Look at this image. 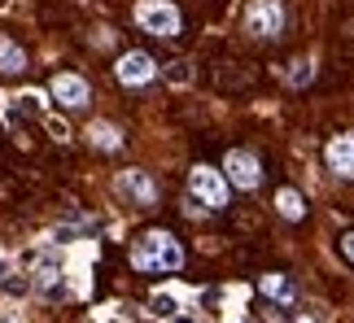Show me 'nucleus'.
<instances>
[{"label":"nucleus","instance_id":"8","mask_svg":"<svg viewBox=\"0 0 354 323\" xmlns=\"http://www.w3.org/2000/svg\"><path fill=\"white\" fill-rule=\"evenodd\" d=\"M114 188H118V193L127 197V201H136L140 210L158 201V184H153V175H149V170H122Z\"/></svg>","mask_w":354,"mask_h":323},{"label":"nucleus","instance_id":"11","mask_svg":"<svg viewBox=\"0 0 354 323\" xmlns=\"http://www.w3.org/2000/svg\"><path fill=\"white\" fill-rule=\"evenodd\" d=\"M276 210H280V219L302 223L306 219V197L297 193V188H280V193H276Z\"/></svg>","mask_w":354,"mask_h":323},{"label":"nucleus","instance_id":"3","mask_svg":"<svg viewBox=\"0 0 354 323\" xmlns=\"http://www.w3.org/2000/svg\"><path fill=\"white\" fill-rule=\"evenodd\" d=\"M136 26L158 39H175L180 35V9L171 0H140L136 5Z\"/></svg>","mask_w":354,"mask_h":323},{"label":"nucleus","instance_id":"14","mask_svg":"<svg viewBox=\"0 0 354 323\" xmlns=\"http://www.w3.org/2000/svg\"><path fill=\"white\" fill-rule=\"evenodd\" d=\"M310 79H315V66H310V61H293V70H289V88H306Z\"/></svg>","mask_w":354,"mask_h":323},{"label":"nucleus","instance_id":"2","mask_svg":"<svg viewBox=\"0 0 354 323\" xmlns=\"http://www.w3.org/2000/svg\"><path fill=\"white\" fill-rule=\"evenodd\" d=\"M188 193H193L197 206H206V210H223L232 188H227L223 170H214V166H206V162H197V166L188 170Z\"/></svg>","mask_w":354,"mask_h":323},{"label":"nucleus","instance_id":"1","mask_svg":"<svg viewBox=\"0 0 354 323\" xmlns=\"http://www.w3.org/2000/svg\"><path fill=\"white\" fill-rule=\"evenodd\" d=\"M131 266L140 275H167V271H180L184 266V249H180V240H175L171 232H145V236H136V245H131Z\"/></svg>","mask_w":354,"mask_h":323},{"label":"nucleus","instance_id":"10","mask_svg":"<svg viewBox=\"0 0 354 323\" xmlns=\"http://www.w3.org/2000/svg\"><path fill=\"white\" fill-rule=\"evenodd\" d=\"M258 293L271 302H280V306H293L297 302V284H293V275H284V271H271L258 280Z\"/></svg>","mask_w":354,"mask_h":323},{"label":"nucleus","instance_id":"5","mask_svg":"<svg viewBox=\"0 0 354 323\" xmlns=\"http://www.w3.org/2000/svg\"><path fill=\"white\" fill-rule=\"evenodd\" d=\"M245 26L258 39H280L284 35V5L280 0H254L250 13H245Z\"/></svg>","mask_w":354,"mask_h":323},{"label":"nucleus","instance_id":"6","mask_svg":"<svg viewBox=\"0 0 354 323\" xmlns=\"http://www.w3.org/2000/svg\"><path fill=\"white\" fill-rule=\"evenodd\" d=\"M114 75H118L122 88H145V84H153V79H158V61L149 57V52L131 48V52H122V57H118Z\"/></svg>","mask_w":354,"mask_h":323},{"label":"nucleus","instance_id":"13","mask_svg":"<svg viewBox=\"0 0 354 323\" xmlns=\"http://www.w3.org/2000/svg\"><path fill=\"white\" fill-rule=\"evenodd\" d=\"M88 140L97 144V149H105V153H118L122 149V131L114 123H92L88 127Z\"/></svg>","mask_w":354,"mask_h":323},{"label":"nucleus","instance_id":"7","mask_svg":"<svg viewBox=\"0 0 354 323\" xmlns=\"http://www.w3.org/2000/svg\"><path fill=\"white\" fill-rule=\"evenodd\" d=\"M48 97L62 105V110H84V105L92 101V88H88V79L84 75H53L48 79Z\"/></svg>","mask_w":354,"mask_h":323},{"label":"nucleus","instance_id":"9","mask_svg":"<svg viewBox=\"0 0 354 323\" xmlns=\"http://www.w3.org/2000/svg\"><path fill=\"white\" fill-rule=\"evenodd\" d=\"M324 157H328V170H333V175L354 179V131H346V136H333L328 149H324Z\"/></svg>","mask_w":354,"mask_h":323},{"label":"nucleus","instance_id":"15","mask_svg":"<svg viewBox=\"0 0 354 323\" xmlns=\"http://www.w3.org/2000/svg\"><path fill=\"white\" fill-rule=\"evenodd\" d=\"M149 311H153L158 319H171V315H175V297H167V293H158V297L149 302Z\"/></svg>","mask_w":354,"mask_h":323},{"label":"nucleus","instance_id":"12","mask_svg":"<svg viewBox=\"0 0 354 323\" xmlns=\"http://www.w3.org/2000/svg\"><path fill=\"white\" fill-rule=\"evenodd\" d=\"M22 70H26L22 44H13L9 35H0V75H22Z\"/></svg>","mask_w":354,"mask_h":323},{"label":"nucleus","instance_id":"4","mask_svg":"<svg viewBox=\"0 0 354 323\" xmlns=\"http://www.w3.org/2000/svg\"><path fill=\"white\" fill-rule=\"evenodd\" d=\"M223 179H232L227 188H245V193H254V188L263 184V166H258V157L250 149H227V157H223Z\"/></svg>","mask_w":354,"mask_h":323},{"label":"nucleus","instance_id":"16","mask_svg":"<svg viewBox=\"0 0 354 323\" xmlns=\"http://www.w3.org/2000/svg\"><path fill=\"white\" fill-rule=\"evenodd\" d=\"M342 253H346V258L354 262V232H346V236H342Z\"/></svg>","mask_w":354,"mask_h":323}]
</instances>
